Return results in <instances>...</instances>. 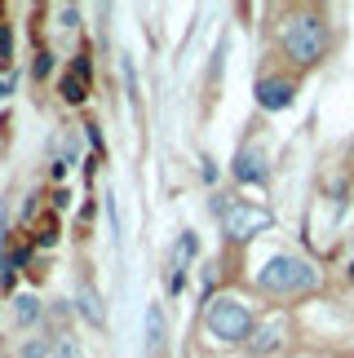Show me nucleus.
Here are the masks:
<instances>
[{"label": "nucleus", "instance_id": "obj_10", "mask_svg": "<svg viewBox=\"0 0 354 358\" xmlns=\"http://www.w3.org/2000/svg\"><path fill=\"white\" fill-rule=\"evenodd\" d=\"M76 301H80V314H85V319H89L93 327H102V323H106V310H102V296H98V292H93V283H89V279H80V296H76Z\"/></svg>", "mask_w": 354, "mask_h": 358}, {"label": "nucleus", "instance_id": "obj_16", "mask_svg": "<svg viewBox=\"0 0 354 358\" xmlns=\"http://www.w3.org/2000/svg\"><path fill=\"white\" fill-rule=\"evenodd\" d=\"M5 93H9V80H0V98H5Z\"/></svg>", "mask_w": 354, "mask_h": 358}, {"label": "nucleus", "instance_id": "obj_4", "mask_svg": "<svg viewBox=\"0 0 354 358\" xmlns=\"http://www.w3.org/2000/svg\"><path fill=\"white\" fill-rule=\"evenodd\" d=\"M275 222L266 208H257V203H226L222 208V226L230 239H248V235H262V230Z\"/></svg>", "mask_w": 354, "mask_h": 358}, {"label": "nucleus", "instance_id": "obj_5", "mask_svg": "<svg viewBox=\"0 0 354 358\" xmlns=\"http://www.w3.org/2000/svg\"><path fill=\"white\" fill-rule=\"evenodd\" d=\"M292 85L288 80H262V89H257V102L266 106V111H283V106H292Z\"/></svg>", "mask_w": 354, "mask_h": 358}, {"label": "nucleus", "instance_id": "obj_3", "mask_svg": "<svg viewBox=\"0 0 354 358\" xmlns=\"http://www.w3.org/2000/svg\"><path fill=\"white\" fill-rule=\"evenodd\" d=\"M204 323H208V332L222 336V341H243V336L253 332L248 306H243V301H235V296H213L208 310H204Z\"/></svg>", "mask_w": 354, "mask_h": 358}, {"label": "nucleus", "instance_id": "obj_1", "mask_svg": "<svg viewBox=\"0 0 354 358\" xmlns=\"http://www.w3.org/2000/svg\"><path fill=\"white\" fill-rule=\"evenodd\" d=\"M319 283V270L310 266L306 257H275L262 270V287L275 296H292V292H310Z\"/></svg>", "mask_w": 354, "mask_h": 358}, {"label": "nucleus", "instance_id": "obj_11", "mask_svg": "<svg viewBox=\"0 0 354 358\" xmlns=\"http://www.w3.org/2000/svg\"><path fill=\"white\" fill-rule=\"evenodd\" d=\"M13 306H18V310H13V319H18L22 327H31V323L40 319V301H36V296H18Z\"/></svg>", "mask_w": 354, "mask_h": 358}, {"label": "nucleus", "instance_id": "obj_13", "mask_svg": "<svg viewBox=\"0 0 354 358\" xmlns=\"http://www.w3.org/2000/svg\"><path fill=\"white\" fill-rule=\"evenodd\" d=\"M45 354H49V345H45V341H31V345L22 350V358H45Z\"/></svg>", "mask_w": 354, "mask_h": 358}, {"label": "nucleus", "instance_id": "obj_6", "mask_svg": "<svg viewBox=\"0 0 354 358\" xmlns=\"http://www.w3.org/2000/svg\"><path fill=\"white\" fill-rule=\"evenodd\" d=\"M235 177H239V182H253V186L266 182V155L257 146H243L239 159H235Z\"/></svg>", "mask_w": 354, "mask_h": 358}, {"label": "nucleus", "instance_id": "obj_8", "mask_svg": "<svg viewBox=\"0 0 354 358\" xmlns=\"http://www.w3.org/2000/svg\"><path fill=\"white\" fill-rule=\"evenodd\" d=\"M164 314H160V306H151L146 310V358H164Z\"/></svg>", "mask_w": 354, "mask_h": 358}, {"label": "nucleus", "instance_id": "obj_2", "mask_svg": "<svg viewBox=\"0 0 354 358\" xmlns=\"http://www.w3.org/2000/svg\"><path fill=\"white\" fill-rule=\"evenodd\" d=\"M323 45H328V31H323V22L315 13H297V18L283 22V49L292 53L297 62H315Z\"/></svg>", "mask_w": 354, "mask_h": 358}, {"label": "nucleus", "instance_id": "obj_14", "mask_svg": "<svg viewBox=\"0 0 354 358\" xmlns=\"http://www.w3.org/2000/svg\"><path fill=\"white\" fill-rule=\"evenodd\" d=\"M58 358H80V345H76V341H62V345H58Z\"/></svg>", "mask_w": 354, "mask_h": 358}, {"label": "nucleus", "instance_id": "obj_9", "mask_svg": "<svg viewBox=\"0 0 354 358\" xmlns=\"http://www.w3.org/2000/svg\"><path fill=\"white\" fill-rule=\"evenodd\" d=\"M279 336H283V319H270V323H262V327L248 332V350L253 354H270L279 345Z\"/></svg>", "mask_w": 354, "mask_h": 358}, {"label": "nucleus", "instance_id": "obj_7", "mask_svg": "<svg viewBox=\"0 0 354 358\" xmlns=\"http://www.w3.org/2000/svg\"><path fill=\"white\" fill-rule=\"evenodd\" d=\"M62 98H66V102H85V98H89V58H76V66L66 71Z\"/></svg>", "mask_w": 354, "mask_h": 358}, {"label": "nucleus", "instance_id": "obj_15", "mask_svg": "<svg viewBox=\"0 0 354 358\" xmlns=\"http://www.w3.org/2000/svg\"><path fill=\"white\" fill-rule=\"evenodd\" d=\"M5 53H9V27L0 22V58H5Z\"/></svg>", "mask_w": 354, "mask_h": 358}, {"label": "nucleus", "instance_id": "obj_12", "mask_svg": "<svg viewBox=\"0 0 354 358\" xmlns=\"http://www.w3.org/2000/svg\"><path fill=\"white\" fill-rule=\"evenodd\" d=\"M40 230H45V235H40V243H53V239H58V222H53V217H45V222H40Z\"/></svg>", "mask_w": 354, "mask_h": 358}, {"label": "nucleus", "instance_id": "obj_17", "mask_svg": "<svg viewBox=\"0 0 354 358\" xmlns=\"http://www.w3.org/2000/svg\"><path fill=\"white\" fill-rule=\"evenodd\" d=\"M350 279H354V261H350Z\"/></svg>", "mask_w": 354, "mask_h": 358}]
</instances>
